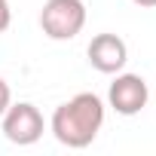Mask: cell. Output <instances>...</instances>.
Here are the masks:
<instances>
[{
  "mask_svg": "<svg viewBox=\"0 0 156 156\" xmlns=\"http://www.w3.org/2000/svg\"><path fill=\"white\" fill-rule=\"evenodd\" d=\"M101 126H104V101L95 92H80V95L67 98L64 104L55 107V113L49 119L55 141L70 150L89 147L98 138Z\"/></svg>",
  "mask_w": 156,
  "mask_h": 156,
  "instance_id": "6da1fadb",
  "label": "cell"
},
{
  "mask_svg": "<svg viewBox=\"0 0 156 156\" xmlns=\"http://www.w3.org/2000/svg\"><path fill=\"white\" fill-rule=\"evenodd\" d=\"M40 28L49 40H73L86 28V3L83 0H46L40 9Z\"/></svg>",
  "mask_w": 156,
  "mask_h": 156,
  "instance_id": "7a4b0ae2",
  "label": "cell"
},
{
  "mask_svg": "<svg viewBox=\"0 0 156 156\" xmlns=\"http://www.w3.org/2000/svg\"><path fill=\"white\" fill-rule=\"evenodd\" d=\"M0 126H3V138L9 144H19V147H31L43 138V113L31 104V101H19V104H9L6 113L0 116Z\"/></svg>",
  "mask_w": 156,
  "mask_h": 156,
  "instance_id": "3957f363",
  "label": "cell"
},
{
  "mask_svg": "<svg viewBox=\"0 0 156 156\" xmlns=\"http://www.w3.org/2000/svg\"><path fill=\"white\" fill-rule=\"evenodd\" d=\"M150 101V86L141 73H116V80L107 89V104L119 113V116H135L147 107Z\"/></svg>",
  "mask_w": 156,
  "mask_h": 156,
  "instance_id": "277c9868",
  "label": "cell"
},
{
  "mask_svg": "<svg viewBox=\"0 0 156 156\" xmlns=\"http://www.w3.org/2000/svg\"><path fill=\"white\" fill-rule=\"evenodd\" d=\"M86 55H89V64L98 73H119L129 61V46L116 34H95Z\"/></svg>",
  "mask_w": 156,
  "mask_h": 156,
  "instance_id": "5b68a950",
  "label": "cell"
},
{
  "mask_svg": "<svg viewBox=\"0 0 156 156\" xmlns=\"http://www.w3.org/2000/svg\"><path fill=\"white\" fill-rule=\"evenodd\" d=\"M12 104V89H9V83L0 76V116L6 113V107Z\"/></svg>",
  "mask_w": 156,
  "mask_h": 156,
  "instance_id": "8992f818",
  "label": "cell"
},
{
  "mask_svg": "<svg viewBox=\"0 0 156 156\" xmlns=\"http://www.w3.org/2000/svg\"><path fill=\"white\" fill-rule=\"evenodd\" d=\"M12 25V9H9V0H0V34H6V28Z\"/></svg>",
  "mask_w": 156,
  "mask_h": 156,
  "instance_id": "52a82bcc",
  "label": "cell"
},
{
  "mask_svg": "<svg viewBox=\"0 0 156 156\" xmlns=\"http://www.w3.org/2000/svg\"><path fill=\"white\" fill-rule=\"evenodd\" d=\"M135 6H141V9H156V0H132Z\"/></svg>",
  "mask_w": 156,
  "mask_h": 156,
  "instance_id": "ba28073f",
  "label": "cell"
}]
</instances>
